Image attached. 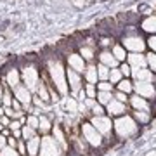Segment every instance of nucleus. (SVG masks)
Here are the masks:
<instances>
[{"label": "nucleus", "mask_w": 156, "mask_h": 156, "mask_svg": "<svg viewBox=\"0 0 156 156\" xmlns=\"http://www.w3.org/2000/svg\"><path fill=\"white\" fill-rule=\"evenodd\" d=\"M128 108H130V111H153V102L144 97H140L137 94H132L128 95Z\"/></svg>", "instance_id": "9"}, {"label": "nucleus", "mask_w": 156, "mask_h": 156, "mask_svg": "<svg viewBox=\"0 0 156 156\" xmlns=\"http://www.w3.org/2000/svg\"><path fill=\"white\" fill-rule=\"evenodd\" d=\"M16 149H17V153H19L21 156H28V153H26V142H24L23 139H17Z\"/></svg>", "instance_id": "40"}, {"label": "nucleus", "mask_w": 156, "mask_h": 156, "mask_svg": "<svg viewBox=\"0 0 156 156\" xmlns=\"http://www.w3.org/2000/svg\"><path fill=\"white\" fill-rule=\"evenodd\" d=\"M109 69H111V68L104 66L102 62L97 64V78H99V82L101 80H108V76H109Z\"/></svg>", "instance_id": "31"}, {"label": "nucleus", "mask_w": 156, "mask_h": 156, "mask_svg": "<svg viewBox=\"0 0 156 156\" xmlns=\"http://www.w3.org/2000/svg\"><path fill=\"white\" fill-rule=\"evenodd\" d=\"M26 125L38 132V115H26Z\"/></svg>", "instance_id": "36"}, {"label": "nucleus", "mask_w": 156, "mask_h": 156, "mask_svg": "<svg viewBox=\"0 0 156 156\" xmlns=\"http://www.w3.org/2000/svg\"><path fill=\"white\" fill-rule=\"evenodd\" d=\"M5 85L9 87V89H14V87H17V85L21 83V71L17 69V68H9L5 71Z\"/></svg>", "instance_id": "17"}, {"label": "nucleus", "mask_w": 156, "mask_h": 156, "mask_svg": "<svg viewBox=\"0 0 156 156\" xmlns=\"http://www.w3.org/2000/svg\"><path fill=\"white\" fill-rule=\"evenodd\" d=\"M111 54L115 56V59H116L118 62H123V61H127V56H128V52L125 50V47H123L120 42H115V44L111 45Z\"/></svg>", "instance_id": "22"}, {"label": "nucleus", "mask_w": 156, "mask_h": 156, "mask_svg": "<svg viewBox=\"0 0 156 156\" xmlns=\"http://www.w3.org/2000/svg\"><path fill=\"white\" fill-rule=\"evenodd\" d=\"M140 30L149 35H156V14H149L140 21Z\"/></svg>", "instance_id": "19"}, {"label": "nucleus", "mask_w": 156, "mask_h": 156, "mask_svg": "<svg viewBox=\"0 0 156 156\" xmlns=\"http://www.w3.org/2000/svg\"><path fill=\"white\" fill-rule=\"evenodd\" d=\"M66 153L62 151V147L57 144V140L52 135H42L40 140V151L38 156H64Z\"/></svg>", "instance_id": "5"}, {"label": "nucleus", "mask_w": 156, "mask_h": 156, "mask_svg": "<svg viewBox=\"0 0 156 156\" xmlns=\"http://www.w3.org/2000/svg\"><path fill=\"white\" fill-rule=\"evenodd\" d=\"M95 87H97V90H102V92H115V85H113L111 82H108V80H101V82H97Z\"/></svg>", "instance_id": "30"}, {"label": "nucleus", "mask_w": 156, "mask_h": 156, "mask_svg": "<svg viewBox=\"0 0 156 156\" xmlns=\"http://www.w3.org/2000/svg\"><path fill=\"white\" fill-rule=\"evenodd\" d=\"M12 132V135H14V137H16V139H21L23 135H21V128H17V130H11Z\"/></svg>", "instance_id": "47"}, {"label": "nucleus", "mask_w": 156, "mask_h": 156, "mask_svg": "<svg viewBox=\"0 0 156 156\" xmlns=\"http://www.w3.org/2000/svg\"><path fill=\"white\" fill-rule=\"evenodd\" d=\"M83 90H85V94H87V97L95 99V95H97V87H95L94 83H85L83 85Z\"/></svg>", "instance_id": "35"}, {"label": "nucleus", "mask_w": 156, "mask_h": 156, "mask_svg": "<svg viewBox=\"0 0 156 156\" xmlns=\"http://www.w3.org/2000/svg\"><path fill=\"white\" fill-rule=\"evenodd\" d=\"M35 92H37V95H38V97L44 101V102H49V101H50L49 89H47V83H45V82H42V80H40L38 85H37V90H35Z\"/></svg>", "instance_id": "26"}, {"label": "nucleus", "mask_w": 156, "mask_h": 156, "mask_svg": "<svg viewBox=\"0 0 156 156\" xmlns=\"http://www.w3.org/2000/svg\"><path fill=\"white\" fill-rule=\"evenodd\" d=\"M45 68H47V75H49L52 85L56 87V90L61 95H68L69 94V89H68V80H66V69H64V64L59 57H50L45 62Z\"/></svg>", "instance_id": "2"}, {"label": "nucleus", "mask_w": 156, "mask_h": 156, "mask_svg": "<svg viewBox=\"0 0 156 156\" xmlns=\"http://www.w3.org/2000/svg\"><path fill=\"white\" fill-rule=\"evenodd\" d=\"M127 62L130 64V68H132V69H137V68H146V66H147L144 52H128Z\"/></svg>", "instance_id": "16"}, {"label": "nucleus", "mask_w": 156, "mask_h": 156, "mask_svg": "<svg viewBox=\"0 0 156 156\" xmlns=\"http://www.w3.org/2000/svg\"><path fill=\"white\" fill-rule=\"evenodd\" d=\"M146 62H147V68L156 75V54L154 52H147L146 54Z\"/></svg>", "instance_id": "32"}, {"label": "nucleus", "mask_w": 156, "mask_h": 156, "mask_svg": "<svg viewBox=\"0 0 156 156\" xmlns=\"http://www.w3.org/2000/svg\"><path fill=\"white\" fill-rule=\"evenodd\" d=\"M134 82V80H132ZM134 94L140 95L147 101H153L156 99V85L154 82H134Z\"/></svg>", "instance_id": "8"}, {"label": "nucleus", "mask_w": 156, "mask_h": 156, "mask_svg": "<svg viewBox=\"0 0 156 156\" xmlns=\"http://www.w3.org/2000/svg\"><path fill=\"white\" fill-rule=\"evenodd\" d=\"M113 99V92H102V90H97V95H95V101L102 104V106H106L108 102Z\"/></svg>", "instance_id": "28"}, {"label": "nucleus", "mask_w": 156, "mask_h": 156, "mask_svg": "<svg viewBox=\"0 0 156 156\" xmlns=\"http://www.w3.org/2000/svg\"><path fill=\"white\" fill-rule=\"evenodd\" d=\"M0 156H21L17 153L16 147H11V146H5L4 149H0Z\"/></svg>", "instance_id": "38"}, {"label": "nucleus", "mask_w": 156, "mask_h": 156, "mask_svg": "<svg viewBox=\"0 0 156 156\" xmlns=\"http://www.w3.org/2000/svg\"><path fill=\"white\" fill-rule=\"evenodd\" d=\"M154 85H156V80H154Z\"/></svg>", "instance_id": "50"}, {"label": "nucleus", "mask_w": 156, "mask_h": 156, "mask_svg": "<svg viewBox=\"0 0 156 156\" xmlns=\"http://www.w3.org/2000/svg\"><path fill=\"white\" fill-rule=\"evenodd\" d=\"M140 132V125L134 120L130 113L113 118V135L116 140H128L137 137Z\"/></svg>", "instance_id": "1"}, {"label": "nucleus", "mask_w": 156, "mask_h": 156, "mask_svg": "<svg viewBox=\"0 0 156 156\" xmlns=\"http://www.w3.org/2000/svg\"><path fill=\"white\" fill-rule=\"evenodd\" d=\"M11 108L14 109V111H23V104H21V102H19V101L16 99V97L12 99V102H11Z\"/></svg>", "instance_id": "42"}, {"label": "nucleus", "mask_w": 156, "mask_h": 156, "mask_svg": "<svg viewBox=\"0 0 156 156\" xmlns=\"http://www.w3.org/2000/svg\"><path fill=\"white\" fill-rule=\"evenodd\" d=\"M12 95L21 102L23 106H30V104H31V97H33V94H31V90H30L26 85L19 83L17 87H14V89H12Z\"/></svg>", "instance_id": "14"}, {"label": "nucleus", "mask_w": 156, "mask_h": 156, "mask_svg": "<svg viewBox=\"0 0 156 156\" xmlns=\"http://www.w3.org/2000/svg\"><path fill=\"white\" fill-rule=\"evenodd\" d=\"M104 109H106V115L111 118H116V116H122V115H125V113H130V108H128V104H125V102H120V101H116L115 97H113L109 102H108L106 106H104Z\"/></svg>", "instance_id": "11"}, {"label": "nucleus", "mask_w": 156, "mask_h": 156, "mask_svg": "<svg viewBox=\"0 0 156 156\" xmlns=\"http://www.w3.org/2000/svg\"><path fill=\"white\" fill-rule=\"evenodd\" d=\"M52 130V120L47 115H38V134L47 135Z\"/></svg>", "instance_id": "23"}, {"label": "nucleus", "mask_w": 156, "mask_h": 156, "mask_svg": "<svg viewBox=\"0 0 156 156\" xmlns=\"http://www.w3.org/2000/svg\"><path fill=\"white\" fill-rule=\"evenodd\" d=\"M123 78L122 71H120V68H111L109 69V76H108V82H111L113 85H116L120 80Z\"/></svg>", "instance_id": "29"}, {"label": "nucleus", "mask_w": 156, "mask_h": 156, "mask_svg": "<svg viewBox=\"0 0 156 156\" xmlns=\"http://www.w3.org/2000/svg\"><path fill=\"white\" fill-rule=\"evenodd\" d=\"M0 123H2L4 127H9V123H11V118L7 116V115H2V118H0Z\"/></svg>", "instance_id": "45"}, {"label": "nucleus", "mask_w": 156, "mask_h": 156, "mask_svg": "<svg viewBox=\"0 0 156 156\" xmlns=\"http://www.w3.org/2000/svg\"><path fill=\"white\" fill-rule=\"evenodd\" d=\"M2 95H4V85L0 83V101H2Z\"/></svg>", "instance_id": "48"}, {"label": "nucleus", "mask_w": 156, "mask_h": 156, "mask_svg": "<svg viewBox=\"0 0 156 156\" xmlns=\"http://www.w3.org/2000/svg\"><path fill=\"white\" fill-rule=\"evenodd\" d=\"M120 44L125 47L127 52H144L147 49L146 38L139 33V28H135L134 24H130V26L125 28V33H123Z\"/></svg>", "instance_id": "3"}, {"label": "nucleus", "mask_w": 156, "mask_h": 156, "mask_svg": "<svg viewBox=\"0 0 156 156\" xmlns=\"http://www.w3.org/2000/svg\"><path fill=\"white\" fill-rule=\"evenodd\" d=\"M97 59H99V62H102L104 66H108V68H118V64L120 62L115 59V56L111 54V50L109 49H102L99 52V56H97Z\"/></svg>", "instance_id": "18"}, {"label": "nucleus", "mask_w": 156, "mask_h": 156, "mask_svg": "<svg viewBox=\"0 0 156 156\" xmlns=\"http://www.w3.org/2000/svg\"><path fill=\"white\" fill-rule=\"evenodd\" d=\"M80 135H82V139H83L85 142L89 144V147H92V149H99V147H102V146L106 144V139L101 135V132L89 122V120L80 123Z\"/></svg>", "instance_id": "4"}, {"label": "nucleus", "mask_w": 156, "mask_h": 156, "mask_svg": "<svg viewBox=\"0 0 156 156\" xmlns=\"http://www.w3.org/2000/svg\"><path fill=\"white\" fill-rule=\"evenodd\" d=\"M78 54L83 57L87 62H94L95 56H97V42H92V40L83 42V45L78 47Z\"/></svg>", "instance_id": "13"}, {"label": "nucleus", "mask_w": 156, "mask_h": 156, "mask_svg": "<svg viewBox=\"0 0 156 156\" xmlns=\"http://www.w3.org/2000/svg\"><path fill=\"white\" fill-rule=\"evenodd\" d=\"M7 146H11V147H16V146H17V139L12 134L7 137Z\"/></svg>", "instance_id": "44"}, {"label": "nucleus", "mask_w": 156, "mask_h": 156, "mask_svg": "<svg viewBox=\"0 0 156 156\" xmlns=\"http://www.w3.org/2000/svg\"><path fill=\"white\" fill-rule=\"evenodd\" d=\"M146 156H156V151H149V153H146Z\"/></svg>", "instance_id": "49"}, {"label": "nucleus", "mask_w": 156, "mask_h": 156, "mask_svg": "<svg viewBox=\"0 0 156 156\" xmlns=\"http://www.w3.org/2000/svg\"><path fill=\"white\" fill-rule=\"evenodd\" d=\"M130 115L134 116V120L139 123L140 127L149 125L151 120H153V115H151V111H130Z\"/></svg>", "instance_id": "24"}, {"label": "nucleus", "mask_w": 156, "mask_h": 156, "mask_svg": "<svg viewBox=\"0 0 156 156\" xmlns=\"http://www.w3.org/2000/svg\"><path fill=\"white\" fill-rule=\"evenodd\" d=\"M66 62H68V68L69 69L80 73V75H83L85 68H87V61L78 52H69V54H66Z\"/></svg>", "instance_id": "12"}, {"label": "nucleus", "mask_w": 156, "mask_h": 156, "mask_svg": "<svg viewBox=\"0 0 156 156\" xmlns=\"http://www.w3.org/2000/svg\"><path fill=\"white\" fill-rule=\"evenodd\" d=\"M21 135H23V137H21L23 140H30L31 137H35V135H38V132H37L35 128H31L30 125H26V123H24V125L21 127Z\"/></svg>", "instance_id": "27"}, {"label": "nucleus", "mask_w": 156, "mask_h": 156, "mask_svg": "<svg viewBox=\"0 0 156 156\" xmlns=\"http://www.w3.org/2000/svg\"><path fill=\"white\" fill-rule=\"evenodd\" d=\"M83 78H85V83H94V85L97 83L99 82V78H97V66L89 62L83 71Z\"/></svg>", "instance_id": "20"}, {"label": "nucleus", "mask_w": 156, "mask_h": 156, "mask_svg": "<svg viewBox=\"0 0 156 156\" xmlns=\"http://www.w3.org/2000/svg\"><path fill=\"white\" fill-rule=\"evenodd\" d=\"M113 44H115V38H113V37H102V38L97 42V45H101L102 49H111Z\"/></svg>", "instance_id": "37"}, {"label": "nucleus", "mask_w": 156, "mask_h": 156, "mask_svg": "<svg viewBox=\"0 0 156 156\" xmlns=\"http://www.w3.org/2000/svg\"><path fill=\"white\" fill-rule=\"evenodd\" d=\"M113 97H115L116 101H120V102H125V104L128 102V95L125 94V92H120V90H116V89H115V92H113Z\"/></svg>", "instance_id": "39"}, {"label": "nucleus", "mask_w": 156, "mask_h": 156, "mask_svg": "<svg viewBox=\"0 0 156 156\" xmlns=\"http://www.w3.org/2000/svg\"><path fill=\"white\" fill-rule=\"evenodd\" d=\"M66 109L69 113H76L78 111V101H76V97H66Z\"/></svg>", "instance_id": "33"}, {"label": "nucleus", "mask_w": 156, "mask_h": 156, "mask_svg": "<svg viewBox=\"0 0 156 156\" xmlns=\"http://www.w3.org/2000/svg\"><path fill=\"white\" fill-rule=\"evenodd\" d=\"M130 78L134 82H154L156 80V75L151 71L149 68H137V69H132V75Z\"/></svg>", "instance_id": "15"}, {"label": "nucleus", "mask_w": 156, "mask_h": 156, "mask_svg": "<svg viewBox=\"0 0 156 156\" xmlns=\"http://www.w3.org/2000/svg\"><path fill=\"white\" fill-rule=\"evenodd\" d=\"M66 80H68V89L71 92V97H76L78 90L83 87L82 75L76 71H73V69H69V68H66Z\"/></svg>", "instance_id": "10"}, {"label": "nucleus", "mask_w": 156, "mask_h": 156, "mask_svg": "<svg viewBox=\"0 0 156 156\" xmlns=\"http://www.w3.org/2000/svg\"><path fill=\"white\" fill-rule=\"evenodd\" d=\"M7 146V137L4 134H0V149H4Z\"/></svg>", "instance_id": "46"}, {"label": "nucleus", "mask_w": 156, "mask_h": 156, "mask_svg": "<svg viewBox=\"0 0 156 156\" xmlns=\"http://www.w3.org/2000/svg\"><path fill=\"white\" fill-rule=\"evenodd\" d=\"M40 140H42L40 135H35V137H31L30 140H24V142H26V153H28V156H38Z\"/></svg>", "instance_id": "21"}, {"label": "nucleus", "mask_w": 156, "mask_h": 156, "mask_svg": "<svg viewBox=\"0 0 156 156\" xmlns=\"http://www.w3.org/2000/svg\"><path fill=\"white\" fill-rule=\"evenodd\" d=\"M89 122L94 125L97 130L101 132V135L106 140L115 139L113 135V118L108 115H101V116H89Z\"/></svg>", "instance_id": "7"}, {"label": "nucleus", "mask_w": 156, "mask_h": 156, "mask_svg": "<svg viewBox=\"0 0 156 156\" xmlns=\"http://www.w3.org/2000/svg\"><path fill=\"white\" fill-rule=\"evenodd\" d=\"M146 45L151 49V52L156 54V35H149V38L146 40Z\"/></svg>", "instance_id": "41"}, {"label": "nucleus", "mask_w": 156, "mask_h": 156, "mask_svg": "<svg viewBox=\"0 0 156 156\" xmlns=\"http://www.w3.org/2000/svg\"><path fill=\"white\" fill-rule=\"evenodd\" d=\"M23 123L19 122V120H11V123H9V128L11 130H17V128H21Z\"/></svg>", "instance_id": "43"}, {"label": "nucleus", "mask_w": 156, "mask_h": 156, "mask_svg": "<svg viewBox=\"0 0 156 156\" xmlns=\"http://www.w3.org/2000/svg\"><path fill=\"white\" fill-rule=\"evenodd\" d=\"M21 82L31 92L37 90V85L40 82V69H37V66H35L33 62H28L26 66L21 68Z\"/></svg>", "instance_id": "6"}, {"label": "nucleus", "mask_w": 156, "mask_h": 156, "mask_svg": "<svg viewBox=\"0 0 156 156\" xmlns=\"http://www.w3.org/2000/svg\"><path fill=\"white\" fill-rule=\"evenodd\" d=\"M115 89L120 90V92H125L127 95H130L134 92V82H132V78H122V80L115 85Z\"/></svg>", "instance_id": "25"}, {"label": "nucleus", "mask_w": 156, "mask_h": 156, "mask_svg": "<svg viewBox=\"0 0 156 156\" xmlns=\"http://www.w3.org/2000/svg\"><path fill=\"white\" fill-rule=\"evenodd\" d=\"M118 68H120V71H122L123 78H130V75H132V68H130V64H128L127 61H123L118 64Z\"/></svg>", "instance_id": "34"}]
</instances>
